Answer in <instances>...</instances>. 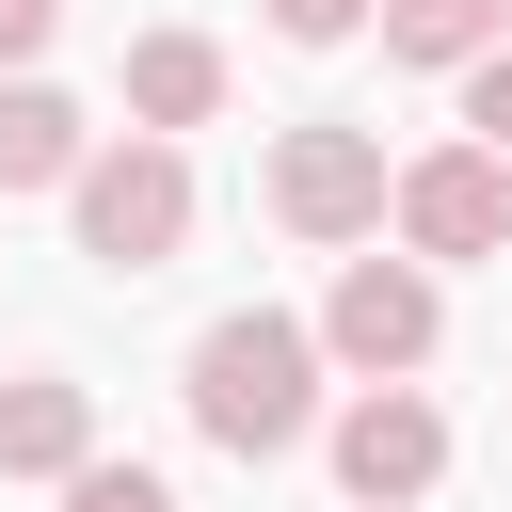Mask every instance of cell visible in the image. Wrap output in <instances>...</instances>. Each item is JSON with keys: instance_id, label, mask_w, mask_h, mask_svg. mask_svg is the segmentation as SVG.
Here are the masks:
<instances>
[{"instance_id": "obj_1", "label": "cell", "mask_w": 512, "mask_h": 512, "mask_svg": "<svg viewBox=\"0 0 512 512\" xmlns=\"http://www.w3.org/2000/svg\"><path fill=\"white\" fill-rule=\"evenodd\" d=\"M192 432H208V448H240V464L304 448V432H320V336H304V320H272V304L208 320V336H192Z\"/></svg>"}, {"instance_id": "obj_12", "label": "cell", "mask_w": 512, "mask_h": 512, "mask_svg": "<svg viewBox=\"0 0 512 512\" xmlns=\"http://www.w3.org/2000/svg\"><path fill=\"white\" fill-rule=\"evenodd\" d=\"M64 512H176V480H160V464H80Z\"/></svg>"}, {"instance_id": "obj_8", "label": "cell", "mask_w": 512, "mask_h": 512, "mask_svg": "<svg viewBox=\"0 0 512 512\" xmlns=\"http://www.w3.org/2000/svg\"><path fill=\"white\" fill-rule=\"evenodd\" d=\"M128 112H144V144L208 128V112H224V48H208V32H144V48H128Z\"/></svg>"}, {"instance_id": "obj_13", "label": "cell", "mask_w": 512, "mask_h": 512, "mask_svg": "<svg viewBox=\"0 0 512 512\" xmlns=\"http://www.w3.org/2000/svg\"><path fill=\"white\" fill-rule=\"evenodd\" d=\"M272 32H288V48H352V32H368V0H272Z\"/></svg>"}, {"instance_id": "obj_10", "label": "cell", "mask_w": 512, "mask_h": 512, "mask_svg": "<svg viewBox=\"0 0 512 512\" xmlns=\"http://www.w3.org/2000/svg\"><path fill=\"white\" fill-rule=\"evenodd\" d=\"M384 48L400 64H480V48H512V0H384Z\"/></svg>"}, {"instance_id": "obj_9", "label": "cell", "mask_w": 512, "mask_h": 512, "mask_svg": "<svg viewBox=\"0 0 512 512\" xmlns=\"http://www.w3.org/2000/svg\"><path fill=\"white\" fill-rule=\"evenodd\" d=\"M80 160H96L80 96H48V80H0V192H64Z\"/></svg>"}, {"instance_id": "obj_14", "label": "cell", "mask_w": 512, "mask_h": 512, "mask_svg": "<svg viewBox=\"0 0 512 512\" xmlns=\"http://www.w3.org/2000/svg\"><path fill=\"white\" fill-rule=\"evenodd\" d=\"M64 32V0H0V80H32V48Z\"/></svg>"}, {"instance_id": "obj_4", "label": "cell", "mask_w": 512, "mask_h": 512, "mask_svg": "<svg viewBox=\"0 0 512 512\" xmlns=\"http://www.w3.org/2000/svg\"><path fill=\"white\" fill-rule=\"evenodd\" d=\"M384 224H400L416 256H512V160L432 144V160H400V176H384Z\"/></svg>"}, {"instance_id": "obj_5", "label": "cell", "mask_w": 512, "mask_h": 512, "mask_svg": "<svg viewBox=\"0 0 512 512\" xmlns=\"http://www.w3.org/2000/svg\"><path fill=\"white\" fill-rule=\"evenodd\" d=\"M432 480H448V416H432L416 384H368V400L336 416V496H352V512H416Z\"/></svg>"}, {"instance_id": "obj_7", "label": "cell", "mask_w": 512, "mask_h": 512, "mask_svg": "<svg viewBox=\"0 0 512 512\" xmlns=\"http://www.w3.org/2000/svg\"><path fill=\"white\" fill-rule=\"evenodd\" d=\"M80 464H96V400L48 384V368L0 384V480H80Z\"/></svg>"}, {"instance_id": "obj_2", "label": "cell", "mask_w": 512, "mask_h": 512, "mask_svg": "<svg viewBox=\"0 0 512 512\" xmlns=\"http://www.w3.org/2000/svg\"><path fill=\"white\" fill-rule=\"evenodd\" d=\"M64 208H80V256H96V272H160V256L192 240V160H176V144H96V160L64 176Z\"/></svg>"}, {"instance_id": "obj_6", "label": "cell", "mask_w": 512, "mask_h": 512, "mask_svg": "<svg viewBox=\"0 0 512 512\" xmlns=\"http://www.w3.org/2000/svg\"><path fill=\"white\" fill-rule=\"evenodd\" d=\"M272 224L288 240H368L384 224V144L368 128H288L272 144Z\"/></svg>"}, {"instance_id": "obj_11", "label": "cell", "mask_w": 512, "mask_h": 512, "mask_svg": "<svg viewBox=\"0 0 512 512\" xmlns=\"http://www.w3.org/2000/svg\"><path fill=\"white\" fill-rule=\"evenodd\" d=\"M464 144H480V160H512V48H480V64H464Z\"/></svg>"}, {"instance_id": "obj_3", "label": "cell", "mask_w": 512, "mask_h": 512, "mask_svg": "<svg viewBox=\"0 0 512 512\" xmlns=\"http://www.w3.org/2000/svg\"><path fill=\"white\" fill-rule=\"evenodd\" d=\"M432 336H448V304H432V272H416V256H352V272H336V304H320V352H336V368H368V384H416V368H432Z\"/></svg>"}]
</instances>
